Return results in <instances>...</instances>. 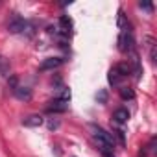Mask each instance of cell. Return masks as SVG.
<instances>
[{"label": "cell", "mask_w": 157, "mask_h": 157, "mask_svg": "<svg viewBox=\"0 0 157 157\" xmlns=\"http://www.w3.org/2000/svg\"><path fill=\"white\" fill-rule=\"evenodd\" d=\"M131 72V67L128 65V63H118V65H115L111 70H109V76H107V80H109V83L113 85V87H118L120 83H122V80Z\"/></svg>", "instance_id": "1"}, {"label": "cell", "mask_w": 157, "mask_h": 157, "mask_svg": "<svg viewBox=\"0 0 157 157\" xmlns=\"http://www.w3.org/2000/svg\"><path fill=\"white\" fill-rule=\"evenodd\" d=\"M91 129H93V137L98 140V144H100L104 150H113L115 140H113V137H111L105 129H102V128H98V126H91Z\"/></svg>", "instance_id": "2"}, {"label": "cell", "mask_w": 157, "mask_h": 157, "mask_svg": "<svg viewBox=\"0 0 157 157\" xmlns=\"http://www.w3.org/2000/svg\"><path fill=\"white\" fill-rule=\"evenodd\" d=\"M133 44H135V41H133V33H131V30H124V32H120V35H118V50L120 52H133Z\"/></svg>", "instance_id": "3"}, {"label": "cell", "mask_w": 157, "mask_h": 157, "mask_svg": "<svg viewBox=\"0 0 157 157\" xmlns=\"http://www.w3.org/2000/svg\"><path fill=\"white\" fill-rule=\"evenodd\" d=\"M26 26H28V22H26L22 17H17V15L8 22V30H10V33H22V32L26 30Z\"/></svg>", "instance_id": "4"}, {"label": "cell", "mask_w": 157, "mask_h": 157, "mask_svg": "<svg viewBox=\"0 0 157 157\" xmlns=\"http://www.w3.org/2000/svg\"><path fill=\"white\" fill-rule=\"evenodd\" d=\"M63 63H65L63 57H46V59L39 65V70H43V72H46V70H54V68L61 67Z\"/></svg>", "instance_id": "5"}, {"label": "cell", "mask_w": 157, "mask_h": 157, "mask_svg": "<svg viewBox=\"0 0 157 157\" xmlns=\"http://www.w3.org/2000/svg\"><path fill=\"white\" fill-rule=\"evenodd\" d=\"M68 109V100H63V98H56L54 102H50V105L46 107L48 113H65Z\"/></svg>", "instance_id": "6"}, {"label": "cell", "mask_w": 157, "mask_h": 157, "mask_svg": "<svg viewBox=\"0 0 157 157\" xmlns=\"http://www.w3.org/2000/svg\"><path fill=\"white\" fill-rule=\"evenodd\" d=\"M144 43H146V50H148L150 61L155 63V61H157V41H155L151 35H148V37H144Z\"/></svg>", "instance_id": "7"}, {"label": "cell", "mask_w": 157, "mask_h": 157, "mask_svg": "<svg viewBox=\"0 0 157 157\" xmlns=\"http://www.w3.org/2000/svg\"><path fill=\"white\" fill-rule=\"evenodd\" d=\"M22 126H26V128H39V126H43V117L41 115H30V117L22 118Z\"/></svg>", "instance_id": "8"}, {"label": "cell", "mask_w": 157, "mask_h": 157, "mask_svg": "<svg viewBox=\"0 0 157 157\" xmlns=\"http://www.w3.org/2000/svg\"><path fill=\"white\" fill-rule=\"evenodd\" d=\"M13 91V94L19 98V100H24V102H28L30 98H32V91L28 89V87H21V85H17L15 89H11Z\"/></svg>", "instance_id": "9"}, {"label": "cell", "mask_w": 157, "mask_h": 157, "mask_svg": "<svg viewBox=\"0 0 157 157\" xmlns=\"http://www.w3.org/2000/svg\"><path fill=\"white\" fill-rule=\"evenodd\" d=\"M70 30H72V21H70V17H67V15L59 17V32L65 33V35H68Z\"/></svg>", "instance_id": "10"}, {"label": "cell", "mask_w": 157, "mask_h": 157, "mask_svg": "<svg viewBox=\"0 0 157 157\" xmlns=\"http://www.w3.org/2000/svg\"><path fill=\"white\" fill-rule=\"evenodd\" d=\"M0 76L4 78H10L11 76V65H10V59L0 56Z\"/></svg>", "instance_id": "11"}, {"label": "cell", "mask_w": 157, "mask_h": 157, "mask_svg": "<svg viewBox=\"0 0 157 157\" xmlns=\"http://www.w3.org/2000/svg\"><path fill=\"white\" fill-rule=\"evenodd\" d=\"M113 118H115L118 124H124V122H128V118H129V111H128V109H124V107H120V109H117V111H115Z\"/></svg>", "instance_id": "12"}, {"label": "cell", "mask_w": 157, "mask_h": 157, "mask_svg": "<svg viewBox=\"0 0 157 157\" xmlns=\"http://www.w3.org/2000/svg\"><path fill=\"white\" fill-rule=\"evenodd\" d=\"M120 96H122L124 100H128V98L131 100V98H133L135 94H133V91H131L129 87H122V89H120Z\"/></svg>", "instance_id": "13"}, {"label": "cell", "mask_w": 157, "mask_h": 157, "mask_svg": "<svg viewBox=\"0 0 157 157\" xmlns=\"http://www.w3.org/2000/svg\"><path fill=\"white\" fill-rule=\"evenodd\" d=\"M139 6H140V8H142V10H146V11H151V10H153V6H151V4H150V2H140V4H139Z\"/></svg>", "instance_id": "14"}, {"label": "cell", "mask_w": 157, "mask_h": 157, "mask_svg": "<svg viewBox=\"0 0 157 157\" xmlns=\"http://www.w3.org/2000/svg\"><path fill=\"white\" fill-rule=\"evenodd\" d=\"M57 126H59V122H57V120H50V122H48V128H50V129H56Z\"/></svg>", "instance_id": "15"}]
</instances>
